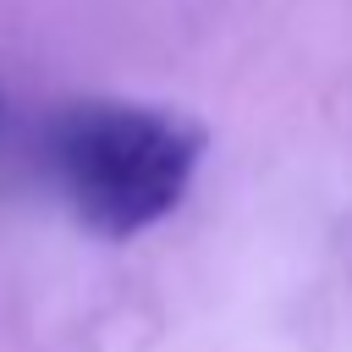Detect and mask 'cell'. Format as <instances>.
Listing matches in <instances>:
<instances>
[{
  "mask_svg": "<svg viewBox=\"0 0 352 352\" xmlns=\"http://www.w3.org/2000/svg\"><path fill=\"white\" fill-rule=\"evenodd\" d=\"M0 121H6V99H0Z\"/></svg>",
  "mask_w": 352,
  "mask_h": 352,
  "instance_id": "obj_2",
  "label": "cell"
},
{
  "mask_svg": "<svg viewBox=\"0 0 352 352\" xmlns=\"http://www.w3.org/2000/svg\"><path fill=\"white\" fill-rule=\"evenodd\" d=\"M204 126L165 104L82 99L50 132V165L72 214L110 242L160 226L192 187Z\"/></svg>",
  "mask_w": 352,
  "mask_h": 352,
  "instance_id": "obj_1",
  "label": "cell"
}]
</instances>
